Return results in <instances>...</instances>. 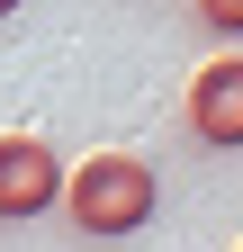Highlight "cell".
I'll return each instance as SVG.
<instances>
[{"instance_id": "obj_1", "label": "cell", "mask_w": 243, "mask_h": 252, "mask_svg": "<svg viewBox=\"0 0 243 252\" xmlns=\"http://www.w3.org/2000/svg\"><path fill=\"white\" fill-rule=\"evenodd\" d=\"M54 207H72V225H81L90 243H126V234L153 225L162 180H153L144 153H90V162L63 171V198H54Z\"/></svg>"}, {"instance_id": "obj_2", "label": "cell", "mask_w": 243, "mask_h": 252, "mask_svg": "<svg viewBox=\"0 0 243 252\" xmlns=\"http://www.w3.org/2000/svg\"><path fill=\"white\" fill-rule=\"evenodd\" d=\"M180 117H189V135H198V144L234 153V144H243V54H207L198 72H189Z\"/></svg>"}, {"instance_id": "obj_3", "label": "cell", "mask_w": 243, "mask_h": 252, "mask_svg": "<svg viewBox=\"0 0 243 252\" xmlns=\"http://www.w3.org/2000/svg\"><path fill=\"white\" fill-rule=\"evenodd\" d=\"M63 198V153L45 135H0V216L27 225V216H45Z\"/></svg>"}, {"instance_id": "obj_4", "label": "cell", "mask_w": 243, "mask_h": 252, "mask_svg": "<svg viewBox=\"0 0 243 252\" xmlns=\"http://www.w3.org/2000/svg\"><path fill=\"white\" fill-rule=\"evenodd\" d=\"M207 36H243V0H189Z\"/></svg>"}, {"instance_id": "obj_5", "label": "cell", "mask_w": 243, "mask_h": 252, "mask_svg": "<svg viewBox=\"0 0 243 252\" xmlns=\"http://www.w3.org/2000/svg\"><path fill=\"white\" fill-rule=\"evenodd\" d=\"M18 9H27V0H0V18H18Z\"/></svg>"}]
</instances>
